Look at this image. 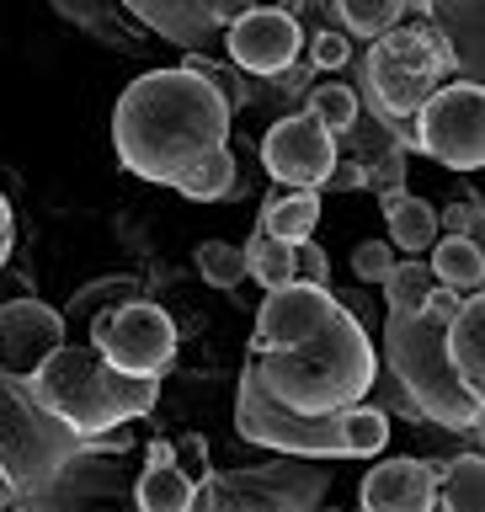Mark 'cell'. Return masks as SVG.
I'll use <instances>...</instances> for the list:
<instances>
[{
  "label": "cell",
  "instance_id": "ba28073f",
  "mask_svg": "<svg viewBox=\"0 0 485 512\" xmlns=\"http://www.w3.org/2000/svg\"><path fill=\"white\" fill-rule=\"evenodd\" d=\"M336 134L320 128L310 112H294V118L272 123L262 139V166L278 187L288 192H320L336 171Z\"/></svg>",
  "mask_w": 485,
  "mask_h": 512
},
{
  "label": "cell",
  "instance_id": "ffe728a7",
  "mask_svg": "<svg viewBox=\"0 0 485 512\" xmlns=\"http://www.w3.org/2000/svg\"><path fill=\"white\" fill-rule=\"evenodd\" d=\"M176 192L192 203H219V198H230L235 192V155H230V144H219L214 155H203L198 166H192L182 182H176Z\"/></svg>",
  "mask_w": 485,
  "mask_h": 512
},
{
  "label": "cell",
  "instance_id": "836d02e7",
  "mask_svg": "<svg viewBox=\"0 0 485 512\" xmlns=\"http://www.w3.org/2000/svg\"><path fill=\"white\" fill-rule=\"evenodd\" d=\"M406 11H416V16L427 22V16H432V0H406Z\"/></svg>",
  "mask_w": 485,
  "mask_h": 512
},
{
  "label": "cell",
  "instance_id": "d6a6232c",
  "mask_svg": "<svg viewBox=\"0 0 485 512\" xmlns=\"http://www.w3.org/2000/svg\"><path fill=\"white\" fill-rule=\"evenodd\" d=\"M6 256H11V203L0 192V267H6Z\"/></svg>",
  "mask_w": 485,
  "mask_h": 512
},
{
  "label": "cell",
  "instance_id": "f546056e",
  "mask_svg": "<svg viewBox=\"0 0 485 512\" xmlns=\"http://www.w3.org/2000/svg\"><path fill=\"white\" fill-rule=\"evenodd\" d=\"M347 54H352L347 32H320V38H315V48H310V59L320 64V70H342V64H347Z\"/></svg>",
  "mask_w": 485,
  "mask_h": 512
},
{
  "label": "cell",
  "instance_id": "f1b7e54d",
  "mask_svg": "<svg viewBox=\"0 0 485 512\" xmlns=\"http://www.w3.org/2000/svg\"><path fill=\"white\" fill-rule=\"evenodd\" d=\"M294 278L310 283V288H331V256L315 246V235L294 246Z\"/></svg>",
  "mask_w": 485,
  "mask_h": 512
},
{
  "label": "cell",
  "instance_id": "ac0fdd59",
  "mask_svg": "<svg viewBox=\"0 0 485 512\" xmlns=\"http://www.w3.org/2000/svg\"><path fill=\"white\" fill-rule=\"evenodd\" d=\"M480 502H485L480 454H464L448 470H438V502H432V512H480Z\"/></svg>",
  "mask_w": 485,
  "mask_h": 512
},
{
  "label": "cell",
  "instance_id": "1f68e13d",
  "mask_svg": "<svg viewBox=\"0 0 485 512\" xmlns=\"http://www.w3.org/2000/svg\"><path fill=\"white\" fill-rule=\"evenodd\" d=\"M256 6H262V0H214V16L219 22H240V16L256 11Z\"/></svg>",
  "mask_w": 485,
  "mask_h": 512
},
{
  "label": "cell",
  "instance_id": "30bf717a",
  "mask_svg": "<svg viewBox=\"0 0 485 512\" xmlns=\"http://www.w3.org/2000/svg\"><path fill=\"white\" fill-rule=\"evenodd\" d=\"M299 22L278 6H256L230 22V59L251 75H288L299 59Z\"/></svg>",
  "mask_w": 485,
  "mask_h": 512
},
{
  "label": "cell",
  "instance_id": "7c38bea8",
  "mask_svg": "<svg viewBox=\"0 0 485 512\" xmlns=\"http://www.w3.org/2000/svg\"><path fill=\"white\" fill-rule=\"evenodd\" d=\"M64 347V320L32 299H16L0 310V358L11 374H32L48 352Z\"/></svg>",
  "mask_w": 485,
  "mask_h": 512
},
{
  "label": "cell",
  "instance_id": "d6986e66",
  "mask_svg": "<svg viewBox=\"0 0 485 512\" xmlns=\"http://www.w3.org/2000/svg\"><path fill=\"white\" fill-rule=\"evenodd\" d=\"M432 11H454L459 27L443 32L448 54H454V70H464L459 80H475L480 86V0H432Z\"/></svg>",
  "mask_w": 485,
  "mask_h": 512
},
{
  "label": "cell",
  "instance_id": "83f0119b",
  "mask_svg": "<svg viewBox=\"0 0 485 512\" xmlns=\"http://www.w3.org/2000/svg\"><path fill=\"white\" fill-rule=\"evenodd\" d=\"M390 267H395L390 240H363V246L352 251V272H358L363 283H384V278H390Z\"/></svg>",
  "mask_w": 485,
  "mask_h": 512
},
{
  "label": "cell",
  "instance_id": "4316f807",
  "mask_svg": "<svg viewBox=\"0 0 485 512\" xmlns=\"http://www.w3.org/2000/svg\"><path fill=\"white\" fill-rule=\"evenodd\" d=\"M187 70L198 75L203 86H214V91L224 96V107H230V112H235L240 102H246V86H240V75H235V70H224V64H208V59L192 54V59H187Z\"/></svg>",
  "mask_w": 485,
  "mask_h": 512
},
{
  "label": "cell",
  "instance_id": "8fae6325",
  "mask_svg": "<svg viewBox=\"0 0 485 512\" xmlns=\"http://www.w3.org/2000/svg\"><path fill=\"white\" fill-rule=\"evenodd\" d=\"M363 512H432L438 502V470L427 459H379L358 491Z\"/></svg>",
  "mask_w": 485,
  "mask_h": 512
},
{
  "label": "cell",
  "instance_id": "7402d4cb",
  "mask_svg": "<svg viewBox=\"0 0 485 512\" xmlns=\"http://www.w3.org/2000/svg\"><path fill=\"white\" fill-rule=\"evenodd\" d=\"M336 422H342V454L374 459V454H384V443H390V416L363 406V400L347 411H336Z\"/></svg>",
  "mask_w": 485,
  "mask_h": 512
},
{
  "label": "cell",
  "instance_id": "277c9868",
  "mask_svg": "<svg viewBox=\"0 0 485 512\" xmlns=\"http://www.w3.org/2000/svg\"><path fill=\"white\" fill-rule=\"evenodd\" d=\"M443 326L448 320H432V315H390L384 320V347H390V368L406 384V395L416 400V411L432 416L438 427L464 432V427H480L485 400L459 390L448 352H443Z\"/></svg>",
  "mask_w": 485,
  "mask_h": 512
},
{
  "label": "cell",
  "instance_id": "9c48e42d",
  "mask_svg": "<svg viewBox=\"0 0 485 512\" xmlns=\"http://www.w3.org/2000/svg\"><path fill=\"white\" fill-rule=\"evenodd\" d=\"M240 438L288 448V454H342V422L336 416H294L256 390L251 379H240V406H235Z\"/></svg>",
  "mask_w": 485,
  "mask_h": 512
},
{
  "label": "cell",
  "instance_id": "5b68a950",
  "mask_svg": "<svg viewBox=\"0 0 485 512\" xmlns=\"http://www.w3.org/2000/svg\"><path fill=\"white\" fill-rule=\"evenodd\" d=\"M443 75H454V54L432 22L390 27L368 54V96H374L379 118L390 123H411Z\"/></svg>",
  "mask_w": 485,
  "mask_h": 512
},
{
  "label": "cell",
  "instance_id": "5bb4252c",
  "mask_svg": "<svg viewBox=\"0 0 485 512\" xmlns=\"http://www.w3.org/2000/svg\"><path fill=\"white\" fill-rule=\"evenodd\" d=\"M427 267L454 294H480V283H485V256H480V240H470V235H438Z\"/></svg>",
  "mask_w": 485,
  "mask_h": 512
},
{
  "label": "cell",
  "instance_id": "e0dca14e",
  "mask_svg": "<svg viewBox=\"0 0 485 512\" xmlns=\"http://www.w3.org/2000/svg\"><path fill=\"white\" fill-rule=\"evenodd\" d=\"M315 224H320V192H278V198H267V208H262V230L272 240H283V246L310 240Z\"/></svg>",
  "mask_w": 485,
  "mask_h": 512
},
{
  "label": "cell",
  "instance_id": "4dcf8cb0",
  "mask_svg": "<svg viewBox=\"0 0 485 512\" xmlns=\"http://www.w3.org/2000/svg\"><path fill=\"white\" fill-rule=\"evenodd\" d=\"M438 224H448L454 235H470V240H480V203H454V208H443Z\"/></svg>",
  "mask_w": 485,
  "mask_h": 512
},
{
  "label": "cell",
  "instance_id": "6da1fadb",
  "mask_svg": "<svg viewBox=\"0 0 485 512\" xmlns=\"http://www.w3.org/2000/svg\"><path fill=\"white\" fill-rule=\"evenodd\" d=\"M246 379L294 416H336L374 390L379 358L363 320L331 288L283 283L256 310Z\"/></svg>",
  "mask_w": 485,
  "mask_h": 512
},
{
  "label": "cell",
  "instance_id": "52a82bcc",
  "mask_svg": "<svg viewBox=\"0 0 485 512\" xmlns=\"http://www.w3.org/2000/svg\"><path fill=\"white\" fill-rule=\"evenodd\" d=\"M91 347L102 352L107 368H118V374L160 379L176 358V320L150 299H128L91 326Z\"/></svg>",
  "mask_w": 485,
  "mask_h": 512
},
{
  "label": "cell",
  "instance_id": "8992f818",
  "mask_svg": "<svg viewBox=\"0 0 485 512\" xmlns=\"http://www.w3.org/2000/svg\"><path fill=\"white\" fill-rule=\"evenodd\" d=\"M416 150L432 155L448 171H480L485 166V91L475 80L438 86L411 118Z\"/></svg>",
  "mask_w": 485,
  "mask_h": 512
},
{
  "label": "cell",
  "instance_id": "7a4b0ae2",
  "mask_svg": "<svg viewBox=\"0 0 485 512\" xmlns=\"http://www.w3.org/2000/svg\"><path fill=\"white\" fill-rule=\"evenodd\" d=\"M230 118L235 112L224 107V96L203 86L187 64H176V70L139 75L118 96L112 144H118L123 171H134L139 182L176 187L203 155L230 144Z\"/></svg>",
  "mask_w": 485,
  "mask_h": 512
},
{
  "label": "cell",
  "instance_id": "484cf974",
  "mask_svg": "<svg viewBox=\"0 0 485 512\" xmlns=\"http://www.w3.org/2000/svg\"><path fill=\"white\" fill-rule=\"evenodd\" d=\"M310 118L342 139L347 128L358 123V91H352V86H315V96H310Z\"/></svg>",
  "mask_w": 485,
  "mask_h": 512
},
{
  "label": "cell",
  "instance_id": "3957f363",
  "mask_svg": "<svg viewBox=\"0 0 485 512\" xmlns=\"http://www.w3.org/2000/svg\"><path fill=\"white\" fill-rule=\"evenodd\" d=\"M32 390L54 416H64L75 432H107L144 416L160 395V379H134L107 368L96 347H54L32 368Z\"/></svg>",
  "mask_w": 485,
  "mask_h": 512
},
{
  "label": "cell",
  "instance_id": "9a60e30c",
  "mask_svg": "<svg viewBox=\"0 0 485 512\" xmlns=\"http://www.w3.org/2000/svg\"><path fill=\"white\" fill-rule=\"evenodd\" d=\"M384 219H390V246L395 251H432V240H438V208L411 198V192H384Z\"/></svg>",
  "mask_w": 485,
  "mask_h": 512
},
{
  "label": "cell",
  "instance_id": "2e32d148",
  "mask_svg": "<svg viewBox=\"0 0 485 512\" xmlns=\"http://www.w3.org/2000/svg\"><path fill=\"white\" fill-rule=\"evenodd\" d=\"M134 502H139V512H192V502H198V480H192L176 459L150 464V470L139 475V486H134Z\"/></svg>",
  "mask_w": 485,
  "mask_h": 512
},
{
  "label": "cell",
  "instance_id": "4fadbf2b",
  "mask_svg": "<svg viewBox=\"0 0 485 512\" xmlns=\"http://www.w3.org/2000/svg\"><path fill=\"white\" fill-rule=\"evenodd\" d=\"M443 352L454 368L459 390H470L475 400H485V299H459V310L443 326Z\"/></svg>",
  "mask_w": 485,
  "mask_h": 512
},
{
  "label": "cell",
  "instance_id": "603a6c76",
  "mask_svg": "<svg viewBox=\"0 0 485 512\" xmlns=\"http://www.w3.org/2000/svg\"><path fill=\"white\" fill-rule=\"evenodd\" d=\"M438 288L427 262H395L390 278H384V299H390V315H422L427 294Z\"/></svg>",
  "mask_w": 485,
  "mask_h": 512
},
{
  "label": "cell",
  "instance_id": "44dd1931",
  "mask_svg": "<svg viewBox=\"0 0 485 512\" xmlns=\"http://www.w3.org/2000/svg\"><path fill=\"white\" fill-rule=\"evenodd\" d=\"M240 251H246V278H256L267 294H272V288H283V283H294V246L272 240L262 224H256V235Z\"/></svg>",
  "mask_w": 485,
  "mask_h": 512
},
{
  "label": "cell",
  "instance_id": "cb8c5ba5",
  "mask_svg": "<svg viewBox=\"0 0 485 512\" xmlns=\"http://www.w3.org/2000/svg\"><path fill=\"white\" fill-rule=\"evenodd\" d=\"M326 6L342 16V27L358 32V38H384V32L400 27V16H406V0H326Z\"/></svg>",
  "mask_w": 485,
  "mask_h": 512
},
{
  "label": "cell",
  "instance_id": "d4e9b609",
  "mask_svg": "<svg viewBox=\"0 0 485 512\" xmlns=\"http://www.w3.org/2000/svg\"><path fill=\"white\" fill-rule=\"evenodd\" d=\"M198 272L208 288H240L246 283V251L230 240H203L198 246Z\"/></svg>",
  "mask_w": 485,
  "mask_h": 512
}]
</instances>
